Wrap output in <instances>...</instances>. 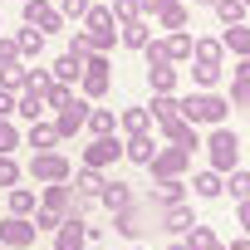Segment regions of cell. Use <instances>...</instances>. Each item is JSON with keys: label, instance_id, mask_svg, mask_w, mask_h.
Segmentation results:
<instances>
[{"label": "cell", "instance_id": "cell-12", "mask_svg": "<svg viewBox=\"0 0 250 250\" xmlns=\"http://www.w3.org/2000/svg\"><path fill=\"white\" fill-rule=\"evenodd\" d=\"M74 182H49V187H40V206H49V211H59V216H74Z\"/></svg>", "mask_w": 250, "mask_h": 250}, {"label": "cell", "instance_id": "cell-40", "mask_svg": "<svg viewBox=\"0 0 250 250\" xmlns=\"http://www.w3.org/2000/svg\"><path fill=\"white\" fill-rule=\"evenodd\" d=\"M20 177H25V172H20V162H15V157H0V191L20 187Z\"/></svg>", "mask_w": 250, "mask_h": 250}, {"label": "cell", "instance_id": "cell-20", "mask_svg": "<svg viewBox=\"0 0 250 250\" xmlns=\"http://www.w3.org/2000/svg\"><path fill=\"white\" fill-rule=\"evenodd\" d=\"M25 143H30L35 152H49V147H59L64 138H59V128H54L49 118H40V123H30V133H25Z\"/></svg>", "mask_w": 250, "mask_h": 250}, {"label": "cell", "instance_id": "cell-58", "mask_svg": "<svg viewBox=\"0 0 250 250\" xmlns=\"http://www.w3.org/2000/svg\"><path fill=\"white\" fill-rule=\"evenodd\" d=\"M0 250H10V245H0Z\"/></svg>", "mask_w": 250, "mask_h": 250}, {"label": "cell", "instance_id": "cell-49", "mask_svg": "<svg viewBox=\"0 0 250 250\" xmlns=\"http://www.w3.org/2000/svg\"><path fill=\"white\" fill-rule=\"evenodd\" d=\"M230 83H250V59H235V69H230Z\"/></svg>", "mask_w": 250, "mask_h": 250}, {"label": "cell", "instance_id": "cell-33", "mask_svg": "<svg viewBox=\"0 0 250 250\" xmlns=\"http://www.w3.org/2000/svg\"><path fill=\"white\" fill-rule=\"evenodd\" d=\"M15 44H20V59H40V54H44V30L25 25V30L15 35Z\"/></svg>", "mask_w": 250, "mask_h": 250}, {"label": "cell", "instance_id": "cell-13", "mask_svg": "<svg viewBox=\"0 0 250 250\" xmlns=\"http://www.w3.org/2000/svg\"><path fill=\"white\" fill-rule=\"evenodd\" d=\"M191 221H196V216H191V201H177V206L157 211V226H162L167 235H177V240H182V235L191 230Z\"/></svg>", "mask_w": 250, "mask_h": 250}, {"label": "cell", "instance_id": "cell-46", "mask_svg": "<svg viewBox=\"0 0 250 250\" xmlns=\"http://www.w3.org/2000/svg\"><path fill=\"white\" fill-rule=\"evenodd\" d=\"M5 64H20V44H15V35L0 30V69H5Z\"/></svg>", "mask_w": 250, "mask_h": 250}, {"label": "cell", "instance_id": "cell-7", "mask_svg": "<svg viewBox=\"0 0 250 250\" xmlns=\"http://www.w3.org/2000/svg\"><path fill=\"white\" fill-rule=\"evenodd\" d=\"M20 15H25V25H35V30H44V35H59L69 20L59 15V5L54 0H20Z\"/></svg>", "mask_w": 250, "mask_h": 250}, {"label": "cell", "instance_id": "cell-50", "mask_svg": "<svg viewBox=\"0 0 250 250\" xmlns=\"http://www.w3.org/2000/svg\"><path fill=\"white\" fill-rule=\"evenodd\" d=\"M235 226L250 235V201H235Z\"/></svg>", "mask_w": 250, "mask_h": 250}, {"label": "cell", "instance_id": "cell-41", "mask_svg": "<svg viewBox=\"0 0 250 250\" xmlns=\"http://www.w3.org/2000/svg\"><path fill=\"white\" fill-rule=\"evenodd\" d=\"M30 221H35V230H59V226H64V216H59V211H49V206H35V216H30Z\"/></svg>", "mask_w": 250, "mask_h": 250}, {"label": "cell", "instance_id": "cell-6", "mask_svg": "<svg viewBox=\"0 0 250 250\" xmlns=\"http://www.w3.org/2000/svg\"><path fill=\"white\" fill-rule=\"evenodd\" d=\"M187 167H191V152H187V147H177V143L157 147V152H152V162H147L152 182H167V177H182Z\"/></svg>", "mask_w": 250, "mask_h": 250}, {"label": "cell", "instance_id": "cell-37", "mask_svg": "<svg viewBox=\"0 0 250 250\" xmlns=\"http://www.w3.org/2000/svg\"><path fill=\"white\" fill-rule=\"evenodd\" d=\"M216 20L221 25H245V0H216Z\"/></svg>", "mask_w": 250, "mask_h": 250}, {"label": "cell", "instance_id": "cell-19", "mask_svg": "<svg viewBox=\"0 0 250 250\" xmlns=\"http://www.w3.org/2000/svg\"><path fill=\"white\" fill-rule=\"evenodd\" d=\"M191 196H196V201H216V196H226V177L211 172V167L196 172V177H191Z\"/></svg>", "mask_w": 250, "mask_h": 250}, {"label": "cell", "instance_id": "cell-52", "mask_svg": "<svg viewBox=\"0 0 250 250\" xmlns=\"http://www.w3.org/2000/svg\"><path fill=\"white\" fill-rule=\"evenodd\" d=\"M162 5H167V0H138V15H157Z\"/></svg>", "mask_w": 250, "mask_h": 250}, {"label": "cell", "instance_id": "cell-60", "mask_svg": "<svg viewBox=\"0 0 250 250\" xmlns=\"http://www.w3.org/2000/svg\"><path fill=\"white\" fill-rule=\"evenodd\" d=\"M0 30H5V25H0Z\"/></svg>", "mask_w": 250, "mask_h": 250}, {"label": "cell", "instance_id": "cell-9", "mask_svg": "<svg viewBox=\"0 0 250 250\" xmlns=\"http://www.w3.org/2000/svg\"><path fill=\"white\" fill-rule=\"evenodd\" d=\"M113 162H123V138H118V133H108V138H93V143L83 147V167H98V172H108Z\"/></svg>", "mask_w": 250, "mask_h": 250}, {"label": "cell", "instance_id": "cell-42", "mask_svg": "<svg viewBox=\"0 0 250 250\" xmlns=\"http://www.w3.org/2000/svg\"><path fill=\"white\" fill-rule=\"evenodd\" d=\"M88 5H93V0H59V15H64V20H74V25H83Z\"/></svg>", "mask_w": 250, "mask_h": 250}, {"label": "cell", "instance_id": "cell-3", "mask_svg": "<svg viewBox=\"0 0 250 250\" xmlns=\"http://www.w3.org/2000/svg\"><path fill=\"white\" fill-rule=\"evenodd\" d=\"M79 93H83L88 103H103V98L113 93V64H108V54H88V59H83Z\"/></svg>", "mask_w": 250, "mask_h": 250}, {"label": "cell", "instance_id": "cell-55", "mask_svg": "<svg viewBox=\"0 0 250 250\" xmlns=\"http://www.w3.org/2000/svg\"><path fill=\"white\" fill-rule=\"evenodd\" d=\"M191 5H216V0H191Z\"/></svg>", "mask_w": 250, "mask_h": 250}, {"label": "cell", "instance_id": "cell-22", "mask_svg": "<svg viewBox=\"0 0 250 250\" xmlns=\"http://www.w3.org/2000/svg\"><path fill=\"white\" fill-rule=\"evenodd\" d=\"M187 25H191V10L182 5V0H167V5L157 10V30L172 35V30H187Z\"/></svg>", "mask_w": 250, "mask_h": 250}, {"label": "cell", "instance_id": "cell-4", "mask_svg": "<svg viewBox=\"0 0 250 250\" xmlns=\"http://www.w3.org/2000/svg\"><path fill=\"white\" fill-rule=\"evenodd\" d=\"M30 177H35L40 187H49V182H69V177H74V162H69L59 147H49V152H35V157H30Z\"/></svg>", "mask_w": 250, "mask_h": 250}, {"label": "cell", "instance_id": "cell-53", "mask_svg": "<svg viewBox=\"0 0 250 250\" xmlns=\"http://www.w3.org/2000/svg\"><path fill=\"white\" fill-rule=\"evenodd\" d=\"M226 250H250V235H245V230H240V235H235V240H230V245H226Z\"/></svg>", "mask_w": 250, "mask_h": 250}, {"label": "cell", "instance_id": "cell-25", "mask_svg": "<svg viewBox=\"0 0 250 250\" xmlns=\"http://www.w3.org/2000/svg\"><path fill=\"white\" fill-rule=\"evenodd\" d=\"M5 206H10V216H35L40 191H35V187H10V191H5Z\"/></svg>", "mask_w": 250, "mask_h": 250}, {"label": "cell", "instance_id": "cell-11", "mask_svg": "<svg viewBox=\"0 0 250 250\" xmlns=\"http://www.w3.org/2000/svg\"><path fill=\"white\" fill-rule=\"evenodd\" d=\"M157 133H162L167 143L187 147V152H196V147H201V128H196L191 118H182V113H177V118H167V123H157Z\"/></svg>", "mask_w": 250, "mask_h": 250}, {"label": "cell", "instance_id": "cell-29", "mask_svg": "<svg viewBox=\"0 0 250 250\" xmlns=\"http://www.w3.org/2000/svg\"><path fill=\"white\" fill-rule=\"evenodd\" d=\"M191 44H196L191 30H172V35H167V54H172V64H191Z\"/></svg>", "mask_w": 250, "mask_h": 250}, {"label": "cell", "instance_id": "cell-38", "mask_svg": "<svg viewBox=\"0 0 250 250\" xmlns=\"http://www.w3.org/2000/svg\"><path fill=\"white\" fill-rule=\"evenodd\" d=\"M20 143H25V138H20V128H15V118H0V157H15Z\"/></svg>", "mask_w": 250, "mask_h": 250}, {"label": "cell", "instance_id": "cell-31", "mask_svg": "<svg viewBox=\"0 0 250 250\" xmlns=\"http://www.w3.org/2000/svg\"><path fill=\"white\" fill-rule=\"evenodd\" d=\"M83 128L93 133V138H108V133H118V113L113 108H88V123Z\"/></svg>", "mask_w": 250, "mask_h": 250}, {"label": "cell", "instance_id": "cell-59", "mask_svg": "<svg viewBox=\"0 0 250 250\" xmlns=\"http://www.w3.org/2000/svg\"><path fill=\"white\" fill-rule=\"evenodd\" d=\"M245 10H250V0H245Z\"/></svg>", "mask_w": 250, "mask_h": 250}, {"label": "cell", "instance_id": "cell-28", "mask_svg": "<svg viewBox=\"0 0 250 250\" xmlns=\"http://www.w3.org/2000/svg\"><path fill=\"white\" fill-rule=\"evenodd\" d=\"M221 44H226V54H235V59H250V25H226Z\"/></svg>", "mask_w": 250, "mask_h": 250}, {"label": "cell", "instance_id": "cell-15", "mask_svg": "<svg viewBox=\"0 0 250 250\" xmlns=\"http://www.w3.org/2000/svg\"><path fill=\"white\" fill-rule=\"evenodd\" d=\"M177 201H187V182H182V177L157 182V187H152V196H147V206H157V211H167V206H177Z\"/></svg>", "mask_w": 250, "mask_h": 250}, {"label": "cell", "instance_id": "cell-43", "mask_svg": "<svg viewBox=\"0 0 250 250\" xmlns=\"http://www.w3.org/2000/svg\"><path fill=\"white\" fill-rule=\"evenodd\" d=\"M108 10L118 25H128V20H138V0H108Z\"/></svg>", "mask_w": 250, "mask_h": 250}, {"label": "cell", "instance_id": "cell-39", "mask_svg": "<svg viewBox=\"0 0 250 250\" xmlns=\"http://www.w3.org/2000/svg\"><path fill=\"white\" fill-rule=\"evenodd\" d=\"M226 191H230L235 201H250V172H245V167H235V172H226Z\"/></svg>", "mask_w": 250, "mask_h": 250}, {"label": "cell", "instance_id": "cell-54", "mask_svg": "<svg viewBox=\"0 0 250 250\" xmlns=\"http://www.w3.org/2000/svg\"><path fill=\"white\" fill-rule=\"evenodd\" d=\"M167 250H187V245H182V240H172V245H167Z\"/></svg>", "mask_w": 250, "mask_h": 250}, {"label": "cell", "instance_id": "cell-8", "mask_svg": "<svg viewBox=\"0 0 250 250\" xmlns=\"http://www.w3.org/2000/svg\"><path fill=\"white\" fill-rule=\"evenodd\" d=\"M35 235H40V230H35L30 216H10V211L0 216V245H10V250H30Z\"/></svg>", "mask_w": 250, "mask_h": 250}, {"label": "cell", "instance_id": "cell-32", "mask_svg": "<svg viewBox=\"0 0 250 250\" xmlns=\"http://www.w3.org/2000/svg\"><path fill=\"white\" fill-rule=\"evenodd\" d=\"M0 88L25 93V88H30V64H25V59H20V64H5V69H0Z\"/></svg>", "mask_w": 250, "mask_h": 250}, {"label": "cell", "instance_id": "cell-34", "mask_svg": "<svg viewBox=\"0 0 250 250\" xmlns=\"http://www.w3.org/2000/svg\"><path fill=\"white\" fill-rule=\"evenodd\" d=\"M147 113H152V123H167V118H177V113H182V98H177V93H152Z\"/></svg>", "mask_w": 250, "mask_h": 250}, {"label": "cell", "instance_id": "cell-45", "mask_svg": "<svg viewBox=\"0 0 250 250\" xmlns=\"http://www.w3.org/2000/svg\"><path fill=\"white\" fill-rule=\"evenodd\" d=\"M69 98H74V88H69V83H49V93H44V103H49V113H59V108H64Z\"/></svg>", "mask_w": 250, "mask_h": 250}, {"label": "cell", "instance_id": "cell-56", "mask_svg": "<svg viewBox=\"0 0 250 250\" xmlns=\"http://www.w3.org/2000/svg\"><path fill=\"white\" fill-rule=\"evenodd\" d=\"M211 250H226V245H221V240H216V245H211Z\"/></svg>", "mask_w": 250, "mask_h": 250}, {"label": "cell", "instance_id": "cell-26", "mask_svg": "<svg viewBox=\"0 0 250 250\" xmlns=\"http://www.w3.org/2000/svg\"><path fill=\"white\" fill-rule=\"evenodd\" d=\"M191 59H201V64H221V69H226V44H221V40H211V35H196Z\"/></svg>", "mask_w": 250, "mask_h": 250}, {"label": "cell", "instance_id": "cell-17", "mask_svg": "<svg viewBox=\"0 0 250 250\" xmlns=\"http://www.w3.org/2000/svg\"><path fill=\"white\" fill-rule=\"evenodd\" d=\"M147 40H152L147 15H138V20H128V25H118V44H123V49H147Z\"/></svg>", "mask_w": 250, "mask_h": 250}, {"label": "cell", "instance_id": "cell-30", "mask_svg": "<svg viewBox=\"0 0 250 250\" xmlns=\"http://www.w3.org/2000/svg\"><path fill=\"white\" fill-rule=\"evenodd\" d=\"M147 83H152V93H177V83H182V69H177V64L147 69Z\"/></svg>", "mask_w": 250, "mask_h": 250}, {"label": "cell", "instance_id": "cell-21", "mask_svg": "<svg viewBox=\"0 0 250 250\" xmlns=\"http://www.w3.org/2000/svg\"><path fill=\"white\" fill-rule=\"evenodd\" d=\"M152 152H157L152 133H133V138H123V157L138 162V167H147V162H152Z\"/></svg>", "mask_w": 250, "mask_h": 250}, {"label": "cell", "instance_id": "cell-27", "mask_svg": "<svg viewBox=\"0 0 250 250\" xmlns=\"http://www.w3.org/2000/svg\"><path fill=\"white\" fill-rule=\"evenodd\" d=\"M69 182H74V191H83V196H93V201H98V191L108 187V177H103L98 167H79V172H74Z\"/></svg>", "mask_w": 250, "mask_h": 250}, {"label": "cell", "instance_id": "cell-23", "mask_svg": "<svg viewBox=\"0 0 250 250\" xmlns=\"http://www.w3.org/2000/svg\"><path fill=\"white\" fill-rule=\"evenodd\" d=\"M49 74H54V83H69V88H79V74H83V59L64 49V54L54 59V69H49Z\"/></svg>", "mask_w": 250, "mask_h": 250}, {"label": "cell", "instance_id": "cell-57", "mask_svg": "<svg viewBox=\"0 0 250 250\" xmlns=\"http://www.w3.org/2000/svg\"><path fill=\"white\" fill-rule=\"evenodd\" d=\"M128 250H147V245H128Z\"/></svg>", "mask_w": 250, "mask_h": 250}, {"label": "cell", "instance_id": "cell-5", "mask_svg": "<svg viewBox=\"0 0 250 250\" xmlns=\"http://www.w3.org/2000/svg\"><path fill=\"white\" fill-rule=\"evenodd\" d=\"M152 221H157V206H147V201H133L128 211H118V216H113V230H118L123 240H133V245H138V240H143V230H147Z\"/></svg>", "mask_w": 250, "mask_h": 250}, {"label": "cell", "instance_id": "cell-2", "mask_svg": "<svg viewBox=\"0 0 250 250\" xmlns=\"http://www.w3.org/2000/svg\"><path fill=\"white\" fill-rule=\"evenodd\" d=\"M201 147H206V157H211V172H235L240 167V138H235V128H226V123H221V128H211L206 138H201Z\"/></svg>", "mask_w": 250, "mask_h": 250}, {"label": "cell", "instance_id": "cell-35", "mask_svg": "<svg viewBox=\"0 0 250 250\" xmlns=\"http://www.w3.org/2000/svg\"><path fill=\"white\" fill-rule=\"evenodd\" d=\"M221 64H201V59H191V88H216L221 83Z\"/></svg>", "mask_w": 250, "mask_h": 250}, {"label": "cell", "instance_id": "cell-18", "mask_svg": "<svg viewBox=\"0 0 250 250\" xmlns=\"http://www.w3.org/2000/svg\"><path fill=\"white\" fill-rule=\"evenodd\" d=\"M118 133H123V138H133V133H152V113H147V103L123 108V113H118Z\"/></svg>", "mask_w": 250, "mask_h": 250}, {"label": "cell", "instance_id": "cell-14", "mask_svg": "<svg viewBox=\"0 0 250 250\" xmlns=\"http://www.w3.org/2000/svg\"><path fill=\"white\" fill-rule=\"evenodd\" d=\"M133 201H138V196H133V187H128V182H113V177H108V187L98 191V206H103V211H113V216H118V211H128Z\"/></svg>", "mask_w": 250, "mask_h": 250}, {"label": "cell", "instance_id": "cell-16", "mask_svg": "<svg viewBox=\"0 0 250 250\" xmlns=\"http://www.w3.org/2000/svg\"><path fill=\"white\" fill-rule=\"evenodd\" d=\"M88 235H83V216H64V226L54 230V250H83Z\"/></svg>", "mask_w": 250, "mask_h": 250}, {"label": "cell", "instance_id": "cell-51", "mask_svg": "<svg viewBox=\"0 0 250 250\" xmlns=\"http://www.w3.org/2000/svg\"><path fill=\"white\" fill-rule=\"evenodd\" d=\"M0 118H15V93L0 88Z\"/></svg>", "mask_w": 250, "mask_h": 250}, {"label": "cell", "instance_id": "cell-24", "mask_svg": "<svg viewBox=\"0 0 250 250\" xmlns=\"http://www.w3.org/2000/svg\"><path fill=\"white\" fill-rule=\"evenodd\" d=\"M15 113H20L25 123H40V118L49 113V103H44V93H35V88H25V93H15Z\"/></svg>", "mask_w": 250, "mask_h": 250}, {"label": "cell", "instance_id": "cell-47", "mask_svg": "<svg viewBox=\"0 0 250 250\" xmlns=\"http://www.w3.org/2000/svg\"><path fill=\"white\" fill-rule=\"evenodd\" d=\"M49 83H54L49 69H30V88H35V93H49Z\"/></svg>", "mask_w": 250, "mask_h": 250}, {"label": "cell", "instance_id": "cell-10", "mask_svg": "<svg viewBox=\"0 0 250 250\" xmlns=\"http://www.w3.org/2000/svg\"><path fill=\"white\" fill-rule=\"evenodd\" d=\"M88 108H93V103H88L83 93H74V98H69V103L54 113V128H59V138H74V133H83V123H88Z\"/></svg>", "mask_w": 250, "mask_h": 250}, {"label": "cell", "instance_id": "cell-48", "mask_svg": "<svg viewBox=\"0 0 250 250\" xmlns=\"http://www.w3.org/2000/svg\"><path fill=\"white\" fill-rule=\"evenodd\" d=\"M230 108H250V83H230Z\"/></svg>", "mask_w": 250, "mask_h": 250}, {"label": "cell", "instance_id": "cell-1", "mask_svg": "<svg viewBox=\"0 0 250 250\" xmlns=\"http://www.w3.org/2000/svg\"><path fill=\"white\" fill-rule=\"evenodd\" d=\"M226 113H230V98L216 93V88H191L182 98V118H191L196 128H221Z\"/></svg>", "mask_w": 250, "mask_h": 250}, {"label": "cell", "instance_id": "cell-44", "mask_svg": "<svg viewBox=\"0 0 250 250\" xmlns=\"http://www.w3.org/2000/svg\"><path fill=\"white\" fill-rule=\"evenodd\" d=\"M69 54H79V59H88V54H93V40H88V30H69Z\"/></svg>", "mask_w": 250, "mask_h": 250}, {"label": "cell", "instance_id": "cell-36", "mask_svg": "<svg viewBox=\"0 0 250 250\" xmlns=\"http://www.w3.org/2000/svg\"><path fill=\"white\" fill-rule=\"evenodd\" d=\"M182 245H187V250H211V245H216V230L201 226V221H191V230L182 235Z\"/></svg>", "mask_w": 250, "mask_h": 250}]
</instances>
